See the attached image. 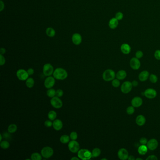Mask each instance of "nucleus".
Segmentation results:
<instances>
[{
    "mask_svg": "<svg viewBox=\"0 0 160 160\" xmlns=\"http://www.w3.org/2000/svg\"><path fill=\"white\" fill-rule=\"evenodd\" d=\"M53 75L55 79L63 80L67 78L68 74L65 69L62 68H58L54 70Z\"/></svg>",
    "mask_w": 160,
    "mask_h": 160,
    "instance_id": "obj_1",
    "label": "nucleus"
},
{
    "mask_svg": "<svg viewBox=\"0 0 160 160\" xmlns=\"http://www.w3.org/2000/svg\"><path fill=\"white\" fill-rule=\"evenodd\" d=\"M78 157L81 160H90L92 158V152L89 150L86 149H79L78 152Z\"/></svg>",
    "mask_w": 160,
    "mask_h": 160,
    "instance_id": "obj_2",
    "label": "nucleus"
},
{
    "mask_svg": "<svg viewBox=\"0 0 160 160\" xmlns=\"http://www.w3.org/2000/svg\"><path fill=\"white\" fill-rule=\"evenodd\" d=\"M115 73L111 69H108L104 71L102 74V78L105 81H110L115 79Z\"/></svg>",
    "mask_w": 160,
    "mask_h": 160,
    "instance_id": "obj_3",
    "label": "nucleus"
},
{
    "mask_svg": "<svg viewBox=\"0 0 160 160\" xmlns=\"http://www.w3.org/2000/svg\"><path fill=\"white\" fill-rule=\"evenodd\" d=\"M41 154L43 158L49 159L54 154V150L51 147L45 146L41 149Z\"/></svg>",
    "mask_w": 160,
    "mask_h": 160,
    "instance_id": "obj_4",
    "label": "nucleus"
},
{
    "mask_svg": "<svg viewBox=\"0 0 160 160\" xmlns=\"http://www.w3.org/2000/svg\"><path fill=\"white\" fill-rule=\"evenodd\" d=\"M68 146L69 150L72 153H78L80 148L79 144L76 140H71L69 142Z\"/></svg>",
    "mask_w": 160,
    "mask_h": 160,
    "instance_id": "obj_5",
    "label": "nucleus"
},
{
    "mask_svg": "<svg viewBox=\"0 0 160 160\" xmlns=\"http://www.w3.org/2000/svg\"><path fill=\"white\" fill-rule=\"evenodd\" d=\"M54 71V68L50 63H46L43 68V73L45 76H51Z\"/></svg>",
    "mask_w": 160,
    "mask_h": 160,
    "instance_id": "obj_6",
    "label": "nucleus"
},
{
    "mask_svg": "<svg viewBox=\"0 0 160 160\" xmlns=\"http://www.w3.org/2000/svg\"><path fill=\"white\" fill-rule=\"evenodd\" d=\"M50 103L53 107L56 109H59L63 106V101L60 99L59 97L55 96L53 97L50 101Z\"/></svg>",
    "mask_w": 160,
    "mask_h": 160,
    "instance_id": "obj_7",
    "label": "nucleus"
},
{
    "mask_svg": "<svg viewBox=\"0 0 160 160\" xmlns=\"http://www.w3.org/2000/svg\"><path fill=\"white\" fill-rule=\"evenodd\" d=\"M17 77L19 80L21 81H25L27 79L29 74L27 71L24 69H19L17 72Z\"/></svg>",
    "mask_w": 160,
    "mask_h": 160,
    "instance_id": "obj_8",
    "label": "nucleus"
},
{
    "mask_svg": "<svg viewBox=\"0 0 160 160\" xmlns=\"http://www.w3.org/2000/svg\"><path fill=\"white\" fill-rule=\"evenodd\" d=\"M133 86L130 81H126L123 83L121 87V90L123 93L127 94L130 93L132 88Z\"/></svg>",
    "mask_w": 160,
    "mask_h": 160,
    "instance_id": "obj_9",
    "label": "nucleus"
},
{
    "mask_svg": "<svg viewBox=\"0 0 160 160\" xmlns=\"http://www.w3.org/2000/svg\"><path fill=\"white\" fill-rule=\"evenodd\" d=\"M44 86L47 89L52 88L55 84V78L54 77L49 76L44 81Z\"/></svg>",
    "mask_w": 160,
    "mask_h": 160,
    "instance_id": "obj_10",
    "label": "nucleus"
},
{
    "mask_svg": "<svg viewBox=\"0 0 160 160\" xmlns=\"http://www.w3.org/2000/svg\"><path fill=\"white\" fill-rule=\"evenodd\" d=\"M130 66L133 70H137L140 67V62L138 59L136 57H133L130 60Z\"/></svg>",
    "mask_w": 160,
    "mask_h": 160,
    "instance_id": "obj_11",
    "label": "nucleus"
},
{
    "mask_svg": "<svg viewBox=\"0 0 160 160\" xmlns=\"http://www.w3.org/2000/svg\"><path fill=\"white\" fill-rule=\"evenodd\" d=\"M118 157L120 160H125L129 157V153L126 149L122 148L119 150L117 153Z\"/></svg>",
    "mask_w": 160,
    "mask_h": 160,
    "instance_id": "obj_12",
    "label": "nucleus"
},
{
    "mask_svg": "<svg viewBox=\"0 0 160 160\" xmlns=\"http://www.w3.org/2000/svg\"><path fill=\"white\" fill-rule=\"evenodd\" d=\"M158 145V142L156 139L153 138L149 140L146 144V146L148 149L150 150H154L156 149Z\"/></svg>",
    "mask_w": 160,
    "mask_h": 160,
    "instance_id": "obj_13",
    "label": "nucleus"
},
{
    "mask_svg": "<svg viewBox=\"0 0 160 160\" xmlns=\"http://www.w3.org/2000/svg\"><path fill=\"white\" fill-rule=\"evenodd\" d=\"M144 95L145 97L148 99H153L156 96V91L153 88H148L145 91Z\"/></svg>",
    "mask_w": 160,
    "mask_h": 160,
    "instance_id": "obj_14",
    "label": "nucleus"
},
{
    "mask_svg": "<svg viewBox=\"0 0 160 160\" xmlns=\"http://www.w3.org/2000/svg\"><path fill=\"white\" fill-rule=\"evenodd\" d=\"M131 105L134 108H138L141 106L143 103L142 99L140 97H135L131 100Z\"/></svg>",
    "mask_w": 160,
    "mask_h": 160,
    "instance_id": "obj_15",
    "label": "nucleus"
},
{
    "mask_svg": "<svg viewBox=\"0 0 160 160\" xmlns=\"http://www.w3.org/2000/svg\"><path fill=\"white\" fill-rule=\"evenodd\" d=\"M53 127L55 130H61L63 127V123L60 119H56L53 122Z\"/></svg>",
    "mask_w": 160,
    "mask_h": 160,
    "instance_id": "obj_16",
    "label": "nucleus"
},
{
    "mask_svg": "<svg viewBox=\"0 0 160 160\" xmlns=\"http://www.w3.org/2000/svg\"><path fill=\"white\" fill-rule=\"evenodd\" d=\"M72 41L75 45H79L82 42V37L79 34H75L72 37Z\"/></svg>",
    "mask_w": 160,
    "mask_h": 160,
    "instance_id": "obj_17",
    "label": "nucleus"
},
{
    "mask_svg": "<svg viewBox=\"0 0 160 160\" xmlns=\"http://www.w3.org/2000/svg\"><path fill=\"white\" fill-rule=\"evenodd\" d=\"M120 49L121 52L125 55L129 54L131 51L130 46L127 43H123L121 45L120 47Z\"/></svg>",
    "mask_w": 160,
    "mask_h": 160,
    "instance_id": "obj_18",
    "label": "nucleus"
},
{
    "mask_svg": "<svg viewBox=\"0 0 160 160\" xmlns=\"http://www.w3.org/2000/svg\"><path fill=\"white\" fill-rule=\"evenodd\" d=\"M118 20L115 18L110 19L108 23V26L111 29H115L118 26Z\"/></svg>",
    "mask_w": 160,
    "mask_h": 160,
    "instance_id": "obj_19",
    "label": "nucleus"
},
{
    "mask_svg": "<svg viewBox=\"0 0 160 160\" xmlns=\"http://www.w3.org/2000/svg\"><path fill=\"white\" fill-rule=\"evenodd\" d=\"M149 73L148 71H142L138 75V78L141 82L146 81L149 77Z\"/></svg>",
    "mask_w": 160,
    "mask_h": 160,
    "instance_id": "obj_20",
    "label": "nucleus"
},
{
    "mask_svg": "<svg viewBox=\"0 0 160 160\" xmlns=\"http://www.w3.org/2000/svg\"><path fill=\"white\" fill-rule=\"evenodd\" d=\"M145 121L146 120L145 116L141 115H139L137 116L136 119V123L137 124V125L140 126L144 125L145 124Z\"/></svg>",
    "mask_w": 160,
    "mask_h": 160,
    "instance_id": "obj_21",
    "label": "nucleus"
},
{
    "mask_svg": "<svg viewBox=\"0 0 160 160\" xmlns=\"http://www.w3.org/2000/svg\"><path fill=\"white\" fill-rule=\"evenodd\" d=\"M127 73L126 71L124 70H120L116 74V77L119 80H123L126 78Z\"/></svg>",
    "mask_w": 160,
    "mask_h": 160,
    "instance_id": "obj_22",
    "label": "nucleus"
},
{
    "mask_svg": "<svg viewBox=\"0 0 160 160\" xmlns=\"http://www.w3.org/2000/svg\"><path fill=\"white\" fill-rule=\"evenodd\" d=\"M147 150H148V148L147 146H146L145 145H142L140 146H139V147L138 148V151L139 154L143 155L146 153L147 152Z\"/></svg>",
    "mask_w": 160,
    "mask_h": 160,
    "instance_id": "obj_23",
    "label": "nucleus"
},
{
    "mask_svg": "<svg viewBox=\"0 0 160 160\" xmlns=\"http://www.w3.org/2000/svg\"><path fill=\"white\" fill-rule=\"evenodd\" d=\"M70 137L67 135H62L60 138V141L63 144H67L70 142Z\"/></svg>",
    "mask_w": 160,
    "mask_h": 160,
    "instance_id": "obj_24",
    "label": "nucleus"
},
{
    "mask_svg": "<svg viewBox=\"0 0 160 160\" xmlns=\"http://www.w3.org/2000/svg\"><path fill=\"white\" fill-rule=\"evenodd\" d=\"M34 80L33 78H27V79L26 80V86L28 88H31L32 87H34Z\"/></svg>",
    "mask_w": 160,
    "mask_h": 160,
    "instance_id": "obj_25",
    "label": "nucleus"
},
{
    "mask_svg": "<svg viewBox=\"0 0 160 160\" xmlns=\"http://www.w3.org/2000/svg\"><path fill=\"white\" fill-rule=\"evenodd\" d=\"M18 127L15 124H10L8 128V131L10 133H13L17 130Z\"/></svg>",
    "mask_w": 160,
    "mask_h": 160,
    "instance_id": "obj_26",
    "label": "nucleus"
},
{
    "mask_svg": "<svg viewBox=\"0 0 160 160\" xmlns=\"http://www.w3.org/2000/svg\"><path fill=\"white\" fill-rule=\"evenodd\" d=\"M48 118L51 121H54L56 118L57 113L54 110H51L48 113Z\"/></svg>",
    "mask_w": 160,
    "mask_h": 160,
    "instance_id": "obj_27",
    "label": "nucleus"
},
{
    "mask_svg": "<svg viewBox=\"0 0 160 160\" xmlns=\"http://www.w3.org/2000/svg\"><path fill=\"white\" fill-rule=\"evenodd\" d=\"M101 153V150L99 148H95L92 152V158H96L99 156Z\"/></svg>",
    "mask_w": 160,
    "mask_h": 160,
    "instance_id": "obj_28",
    "label": "nucleus"
},
{
    "mask_svg": "<svg viewBox=\"0 0 160 160\" xmlns=\"http://www.w3.org/2000/svg\"><path fill=\"white\" fill-rule=\"evenodd\" d=\"M46 34L49 37H53L55 35L56 32L52 28L49 27L46 30Z\"/></svg>",
    "mask_w": 160,
    "mask_h": 160,
    "instance_id": "obj_29",
    "label": "nucleus"
},
{
    "mask_svg": "<svg viewBox=\"0 0 160 160\" xmlns=\"http://www.w3.org/2000/svg\"><path fill=\"white\" fill-rule=\"evenodd\" d=\"M47 94L48 96L50 98H53L56 96V91L54 89L50 88L47 91Z\"/></svg>",
    "mask_w": 160,
    "mask_h": 160,
    "instance_id": "obj_30",
    "label": "nucleus"
},
{
    "mask_svg": "<svg viewBox=\"0 0 160 160\" xmlns=\"http://www.w3.org/2000/svg\"><path fill=\"white\" fill-rule=\"evenodd\" d=\"M42 155L38 153H34L31 155V159L32 160H42Z\"/></svg>",
    "mask_w": 160,
    "mask_h": 160,
    "instance_id": "obj_31",
    "label": "nucleus"
},
{
    "mask_svg": "<svg viewBox=\"0 0 160 160\" xmlns=\"http://www.w3.org/2000/svg\"><path fill=\"white\" fill-rule=\"evenodd\" d=\"M0 146L2 148L4 149H7L9 148L10 146V144L9 142L6 140H4L1 141Z\"/></svg>",
    "mask_w": 160,
    "mask_h": 160,
    "instance_id": "obj_32",
    "label": "nucleus"
},
{
    "mask_svg": "<svg viewBox=\"0 0 160 160\" xmlns=\"http://www.w3.org/2000/svg\"><path fill=\"white\" fill-rule=\"evenodd\" d=\"M135 111V109H134V107L133 106H129L126 109L127 113L129 115H131L132 114H133L134 113Z\"/></svg>",
    "mask_w": 160,
    "mask_h": 160,
    "instance_id": "obj_33",
    "label": "nucleus"
},
{
    "mask_svg": "<svg viewBox=\"0 0 160 160\" xmlns=\"http://www.w3.org/2000/svg\"><path fill=\"white\" fill-rule=\"evenodd\" d=\"M112 85L114 87H118L120 85V82L119 81V79H114L112 80Z\"/></svg>",
    "mask_w": 160,
    "mask_h": 160,
    "instance_id": "obj_34",
    "label": "nucleus"
},
{
    "mask_svg": "<svg viewBox=\"0 0 160 160\" xmlns=\"http://www.w3.org/2000/svg\"><path fill=\"white\" fill-rule=\"evenodd\" d=\"M149 79L152 83H155L158 81V78L155 75L151 74L149 77Z\"/></svg>",
    "mask_w": 160,
    "mask_h": 160,
    "instance_id": "obj_35",
    "label": "nucleus"
},
{
    "mask_svg": "<svg viewBox=\"0 0 160 160\" xmlns=\"http://www.w3.org/2000/svg\"><path fill=\"white\" fill-rule=\"evenodd\" d=\"M78 134L75 131H72L71 132L70 135V137L71 140H76L78 138Z\"/></svg>",
    "mask_w": 160,
    "mask_h": 160,
    "instance_id": "obj_36",
    "label": "nucleus"
},
{
    "mask_svg": "<svg viewBox=\"0 0 160 160\" xmlns=\"http://www.w3.org/2000/svg\"><path fill=\"white\" fill-rule=\"evenodd\" d=\"M115 18L118 21L121 20L123 18V15L122 12H118L115 14Z\"/></svg>",
    "mask_w": 160,
    "mask_h": 160,
    "instance_id": "obj_37",
    "label": "nucleus"
},
{
    "mask_svg": "<svg viewBox=\"0 0 160 160\" xmlns=\"http://www.w3.org/2000/svg\"><path fill=\"white\" fill-rule=\"evenodd\" d=\"M63 92L62 90L59 89L57 90L56 91V96L60 98V97H62L63 96Z\"/></svg>",
    "mask_w": 160,
    "mask_h": 160,
    "instance_id": "obj_38",
    "label": "nucleus"
},
{
    "mask_svg": "<svg viewBox=\"0 0 160 160\" xmlns=\"http://www.w3.org/2000/svg\"><path fill=\"white\" fill-rule=\"evenodd\" d=\"M143 56V53L140 50H138L137 51L136 54H135V56L136 58H137L138 59H140Z\"/></svg>",
    "mask_w": 160,
    "mask_h": 160,
    "instance_id": "obj_39",
    "label": "nucleus"
},
{
    "mask_svg": "<svg viewBox=\"0 0 160 160\" xmlns=\"http://www.w3.org/2000/svg\"><path fill=\"white\" fill-rule=\"evenodd\" d=\"M44 125L47 127H51L53 126V122L50 120H46L44 122Z\"/></svg>",
    "mask_w": 160,
    "mask_h": 160,
    "instance_id": "obj_40",
    "label": "nucleus"
},
{
    "mask_svg": "<svg viewBox=\"0 0 160 160\" xmlns=\"http://www.w3.org/2000/svg\"><path fill=\"white\" fill-rule=\"evenodd\" d=\"M154 57L156 59L160 60V50H157L154 54Z\"/></svg>",
    "mask_w": 160,
    "mask_h": 160,
    "instance_id": "obj_41",
    "label": "nucleus"
},
{
    "mask_svg": "<svg viewBox=\"0 0 160 160\" xmlns=\"http://www.w3.org/2000/svg\"><path fill=\"white\" fill-rule=\"evenodd\" d=\"M6 60L3 55H0V65L1 66L4 65V64L5 63Z\"/></svg>",
    "mask_w": 160,
    "mask_h": 160,
    "instance_id": "obj_42",
    "label": "nucleus"
},
{
    "mask_svg": "<svg viewBox=\"0 0 160 160\" xmlns=\"http://www.w3.org/2000/svg\"><path fill=\"white\" fill-rule=\"evenodd\" d=\"M139 142H140V144L141 145H145L147 144L148 141H147V139L146 138H142L140 139Z\"/></svg>",
    "mask_w": 160,
    "mask_h": 160,
    "instance_id": "obj_43",
    "label": "nucleus"
},
{
    "mask_svg": "<svg viewBox=\"0 0 160 160\" xmlns=\"http://www.w3.org/2000/svg\"><path fill=\"white\" fill-rule=\"evenodd\" d=\"M146 160H158V158L155 155H150L146 159Z\"/></svg>",
    "mask_w": 160,
    "mask_h": 160,
    "instance_id": "obj_44",
    "label": "nucleus"
},
{
    "mask_svg": "<svg viewBox=\"0 0 160 160\" xmlns=\"http://www.w3.org/2000/svg\"><path fill=\"white\" fill-rule=\"evenodd\" d=\"M27 71V72H28V74H29V76L34 74V70L33 68H29V69Z\"/></svg>",
    "mask_w": 160,
    "mask_h": 160,
    "instance_id": "obj_45",
    "label": "nucleus"
},
{
    "mask_svg": "<svg viewBox=\"0 0 160 160\" xmlns=\"http://www.w3.org/2000/svg\"><path fill=\"white\" fill-rule=\"evenodd\" d=\"M4 9V4L3 2L2 1H1V4H0V11H3V10Z\"/></svg>",
    "mask_w": 160,
    "mask_h": 160,
    "instance_id": "obj_46",
    "label": "nucleus"
},
{
    "mask_svg": "<svg viewBox=\"0 0 160 160\" xmlns=\"http://www.w3.org/2000/svg\"><path fill=\"white\" fill-rule=\"evenodd\" d=\"M131 83H132V86H133L136 87V86H138V82H137V81H136V80H134V81H133L132 82H131Z\"/></svg>",
    "mask_w": 160,
    "mask_h": 160,
    "instance_id": "obj_47",
    "label": "nucleus"
},
{
    "mask_svg": "<svg viewBox=\"0 0 160 160\" xmlns=\"http://www.w3.org/2000/svg\"><path fill=\"white\" fill-rule=\"evenodd\" d=\"M6 52V50L4 48H1L0 50V53H1V55H3Z\"/></svg>",
    "mask_w": 160,
    "mask_h": 160,
    "instance_id": "obj_48",
    "label": "nucleus"
},
{
    "mask_svg": "<svg viewBox=\"0 0 160 160\" xmlns=\"http://www.w3.org/2000/svg\"><path fill=\"white\" fill-rule=\"evenodd\" d=\"M128 159L129 160H136L135 158H134V157L132 155H130V156H129V157L128 158Z\"/></svg>",
    "mask_w": 160,
    "mask_h": 160,
    "instance_id": "obj_49",
    "label": "nucleus"
},
{
    "mask_svg": "<svg viewBox=\"0 0 160 160\" xmlns=\"http://www.w3.org/2000/svg\"><path fill=\"white\" fill-rule=\"evenodd\" d=\"M79 160V158L78 157V158H77V157H72V158H71V160Z\"/></svg>",
    "mask_w": 160,
    "mask_h": 160,
    "instance_id": "obj_50",
    "label": "nucleus"
},
{
    "mask_svg": "<svg viewBox=\"0 0 160 160\" xmlns=\"http://www.w3.org/2000/svg\"><path fill=\"white\" fill-rule=\"evenodd\" d=\"M2 139H3V136L2 134H0V141H2Z\"/></svg>",
    "mask_w": 160,
    "mask_h": 160,
    "instance_id": "obj_51",
    "label": "nucleus"
},
{
    "mask_svg": "<svg viewBox=\"0 0 160 160\" xmlns=\"http://www.w3.org/2000/svg\"><path fill=\"white\" fill-rule=\"evenodd\" d=\"M136 160H143V159H141V158H137V159H136Z\"/></svg>",
    "mask_w": 160,
    "mask_h": 160,
    "instance_id": "obj_52",
    "label": "nucleus"
},
{
    "mask_svg": "<svg viewBox=\"0 0 160 160\" xmlns=\"http://www.w3.org/2000/svg\"><path fill=\"white\" fill-rule=\"evenodd\" d=\"M101 160H107V159H106V158H102V159H101Z\"/></svg>",
    "mask_w": 160,
    "mask_h": 160,
    "instance_id": "obj_53",
    "label": "nucleus"
}]
</instances>
